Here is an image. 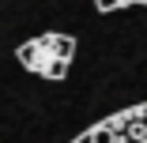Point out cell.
<instances>
[{
    "instance_id": "6da1fadb",
    "label": "cell",
    "mask_w": 147,
    "mask_h": 143,
    "mask_svg": "<svg viewBox=\"0 0 147 143\" xmlns=\"http://www.w3.org/2000/svg\"><path fill=\"white\" fill-rule=\"evenodd\" d=\"M72 56H76V38L72 34H38L30 42H23L15 49V60L34 72L38 79H49V83H61L72 68Z\"/></svg>"
},
{
    "instance_id": "7a4b0ae2",
    "label": "cell",
    "mask_w": 147,
    "mask_h": 143,
    "mask_svg": "<svg viewBox=\"0 0 147 143\" xmlns=\"http://www.w3.org/2000/svg\"><path fill=\"white\" fill-rule=\"evenodd\" d=\"M76 143H147V102L143 105H128L121 113H113V117L98 121Z\"/></svg>"
},
{
    "instance_id": "3957f363",
    "label": "cell",
    "mask_w": 147,
    "mask_h": 143,
    "mask_svg": "<svg viewBox=\"0 0 147 143\" xmlns=\"http://www.w3.org/2000/svg\"><path fill=\"white\" fill-rule=\"evenodd\" d=\"M132 4H147V0H94L98 11H121V8H132Z\"/></svg>"
}]
</instances>
